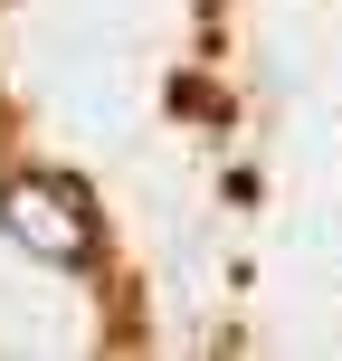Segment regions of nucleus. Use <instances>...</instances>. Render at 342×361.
Segmentation results:
<instances>
[{
  "label": "nucleus",
  "instance_id": "f257e3e1",
  "mask_svg": "<svg viewBox=\"0 0 342 361\" xmlns=\"http://www.w3.org/2000/svg\"><path fill=\"white\" fill-rule=\"evenodd\" d=\"M0 228L29 257H48V267H86L95 257V200H86V180H67V171H19L10 190H0Z\"/></svg>",
  "mask_w": 342,
  "mask_h": 361
}]
</instances>
